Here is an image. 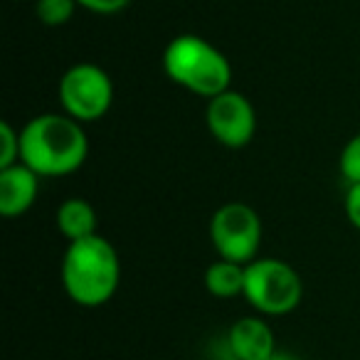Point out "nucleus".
Listing matches in <instances>:
<instances>
[{
    "mask_svg": "<svg viewBox=\"0 0 360 360\" xmlns=\"http://www.w3.org/2000/svg\"><path fill=\"white\" fill-rule=\"evenodd\" d=\"M269 360H299V358H296V355H291V353H284V350H276Z\"/></svg>",
    "mask_w": 360,
    "mask_h": 360,
    "instance_id": "obj_17",
    "label": "nucleus"
},
{
    "mask_svg": "<svg viewBox=\"0 0 360 360\" xmlns=\"http://www.w3.org/2000/svg\"><path fill=\"white\" fill-rule=\"evenodd\" d=\"M60 279L65 294L82 309L109 304L121 284V259L106 237L91 235L70 242L62 257Z\"/></svg>",
    "mask_w": 360,
    "mask_h": 360,
    "instance_id": "obj_2",
    "label": "nucleus"
},
{
    "mask_svg": "<svg viewBox=\"0 0 360 360\" xmlns=\"http://www.w3.org/2000/svg\"><path fill=\"white\" fill-rule=\"evenodd\" d=\"M210 242L217 257L235 264H252L262 247V220L247 202H225L210 217Z\"/></svg>",
    "mask_w": 360,
    "mask_h": 360,
    "instance_id": "obj_5",
    "label": "nucleus"
},
{
    "mask_svg": "<svg viewBox=\"0 0 360 360\" xmlns=\"http://www.w3.org/2000/svg\"><path fill=\"white\" fill-rule=\"evenodd\" d=\"M163 72L173 84L207 101L232 84V65L225 52L200 35H178L163 50Z\"/></svg>",
    "mask_w": 360,
    "mask_h": 360,
    "instance_id": "obj_3",
    "label": "nucleus"
},
{
    "mask_svg": "<svg viewBox=\"0 0 360 360\" xmlns=\"http://www.w3.org/2000/svg\"><path fill=\"white\" fill-rule=\"evenodd\" d=\"M227 348L237 360H269L276 353L274 330L262 316H242L227 330Z\"/></svg>",
    "mask_w": 360,
    "mask_h": 360,
    "instance_id": "obj_8",
    "label": "nucleus"
},
{
    "mask_svg": "<svg viewBox=\"0 0 360 360\" xmlns=\"http://www.w3.org/2000/svg\"><path fill=\"white\" fill-rule=\"evenodd\" d=\"M207 131L225 148H245L257 134L255 104L242 91L227 89L207 101Z\"/></svg>",
    "mask_w": 360,
    "mask_h": 360,
    "instance_id": "obj_7",
    "label": "nucleus"
},
{
    "mask_svg": "<svg viewBox=\"0 0 360 360\" xmlns=\"http://www.w3.org/2000/svg\"><path fill=\"white\" fill-rule=\"evenodd\" d=\"M57 230L60 235H65L67 242H77V240H86L91 235H99L96 227H99V217L96 210L89 200L84 198H67L60 207H57Z\"/></svg>",
    "mask_w": 360,
    "mask_h": 360,
    "instance_id": "obj_10",
    "label": "nucleus"
},
{
    "mask_svg": "<svg viewBox=\"0 0 360 360\" xmlns=\"http://www.w3.org/2000/svg\"><path fill=\"white\" fill-rule=\"evenodd\" d=\"M205 289L215 299H235L245 291V266L217 259L205 269Z\"/></svg>",
    "mask_w": 360,
    "mask_h": 360,
    "instance_id": "obj_11",
    "label": "nucleus"
},
{
    "mask_svg": "<svg viewBox=\"0 0 360 360\" xmlns=\"http://www.w3.org/2000/svg\"><path fill=\"white\" fill-rule=\"evenodd\" d=\"M343 210L348 222L360 232V186H348V193H345L343 200Z\"/></svg>",
    "mask_w": 360,
    "mask_h": 360,
    "instance_id": "obj_16",
    "label": "nucleus"
},
{
    "mask_svg": "<svg viewBox=\"0 0 360 360\" xmlns=\"http://www.w3.org/2000/svg\"><path fill=\"white\" fill-rule=\"evenodd\" d=\"M89 155L84 124L67 114H40L20 131V163L40 178H65L79 170Z\"/></svg>",
    "mask_w": 360,
    "mask_h": 360,
    "instance_id": "obj_1",
    "label": "nucleus"
},
{
    "mask_svg": "<svg viewBox=\"0 0 360 360\" xmlns=\"http://www.w3.org/2000/svg\"><path fill=\"white\" fill-rule=\"evenodd\" d=\"M60 104L62 111L79 124L99 121L114 104V82L99 65L79 62L62 75Z\"/></svg>",
    "mask_w": 360,
    "mask_h": 360,
    "instance_id": "obj_6",
    "label": "nucleus"
},
{
    "mask_svg": "<svg viewBox=\"0 0 360 360\" xmlns=\"http://www.w3.org/2000/svg\"><path fill=\"white\" fill-rule=\"evenodd\" d=\"M247 304L262 316H286L299 309L304 299V281L299 271L284 259L257 257L245 266Z\"/></svg>",
    "mask_w": 360,
    "mask_h": 360,
    "instance_id": "obj_4",
    "label": "nucleus"
},
{
    "mask_svg": "<svg viewBox=\"0 0 360 360\" xmlns=\"http://www.w3.org/2000/svg\"><path fill=\"white\" fill-rule=\"evenodd\" d=\"M20 163V131L11 121H0V170Z\"/></svg>",
    "mask_w": 360,
    "mask_h": 360,
    "instance_id": "obj_14",
    "label": "nucleus"
},
{
    "mask_svg": "<svg viewBox=\"0 0 360 360\" xmlns=\"http://www.w3.org/2000/svg\"><path fill=\"white\" fill-rule=\"evenodd\" d=\"M75 3L84 11L96 13V15H114V13L124 11L131 0H75Z\"/></svg>",
    "mask_w": 360,
    "mask_h": 360,
    "instance_id": "obj_15",
    "label": "nucleus"
},
{
    "mask_svg": "<svg viewBox=\"0 0 360 360\" xmlns=\"http://www.w3.org/2000/svg\"><path fill=\"white\" fill-rule=\"evenodd\" d=\"M75 0H35V15L42 25L47 27H62L75 18L77 13Z\"/></svg>",
    "mask_w": 360,
    "mask_h": 360,
    "instance_id": "obj_12",
    "label": "nucleus"
},
{
    "mask_svg": "<svg viewBox=\"0 0 360 360\" xmlns=\"http://www.w3.org/2000/svg\"><path fill=\"white\" fill-rule=\"evenodd\" d=\"M338 168L348 186H360V134H355L343 146L338 158Z\"/></svg>",
    "mask_w": 360,
    "mask_h": 360,
    "instance_id": "obj_13",
    "label": "nucleus"
},
{
    "mask_svg": "<svg viewBox=\"0 0 360 360\" xmlns=\"http://www.w3.org/2000/svg\"><path fill=\"white\" fill-rule=\"evenodd\" d=\"M40 175L25 163H15L0 170V215L6 220L22 217L37 200Z\"/></svg>",
    "mask_w": 360,
    "mask_h": 360,
    "instance_id": "obj_9",
    "label": "nucleus"
}]
</instances>
